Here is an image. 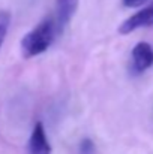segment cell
Wrapping results in <instances>:
<instances>
[{
  "label": "cell",
  "mask_w": 153,
  "mask_h": 154,
  "mask_svg": "<svg viewBox=\"0 0 153 154\" xmlns=\"http://www.w3.org/2000/svg\"><path fill=\"white\" fill-rule=\"evenodd\" d=\"M141 27H153V2L147 8H144V9L138 11L137 14H134L132 17H129L119 27V33L128 35Z\"/></svg>",
  "instance_id": "cell-2"
},
{
  "label": "cell",
  "mask_w": 153,
  "mask_h": 154,
  "mask_svg": "<svg viewBox=\"0 0 153 154\" xmlns=\"http://www.w3.org/2000/svg\"><path fill=\"white\" fill-rule=\"evenodd\" d=\"M29 153L30 154H51V145L47 139L44 124L38 121L32 130L29 139Z\"/></svg>",
  "instance_id": "cell-4"
},
{
  "label": "cell",
  "mask_w": 153,
  "mask_h": 154,
  "mask_svg": "<svg viewBox=\"0 0 153 154\" xmlns=\"http://www.w3.org/2000/svg\"><path fill=\"white\" fill-rule=\"evenodd\" d=\"M153 64V48L147 42H140L132 50V67L135 72H144Z\"/></svg>",
  "instance_id": "cell-3"
},
{
  "label": "cell",
  "mask_w": 153,
  "mask_h": 154,
  "mask_svg": "<svg viewBox=\"0 0 153 154\" xmlns=\"http://www.w3.org/2000/svg\"><path fill=\"white\" fill-rule=\"evenodd\" d=\"M57 5V17L56 23L59 30H62L74 17L77 8H78V0H56Z\"/></svg>",
  "instance_id": "cell-5"
},
{
  "label": "cell",
  "mask_w": 153,
  "mask_h": 154,
  "mask_svg": "<svg viewBox=\"0 0 153 154\" xmlns=\"http://www.w3.org/2000/svg\"><path fill=\"white\" fill-rule=\"evenodd\" d=\"M80 154H95V144L92 142V139L84 138L80 142Z\"/></svg>",
  "instance_id": "cell-7"
},
{
  "label": "cell",
  "mask_w": 153,
  "mask_h": 154,
  "mask_svg": "<svg viewBox=\"0 0 153 154\" xmlns=\"http://www.w3.org/2000/svg\"><path fill=\"white\" fill-rule=\"evenodd\" d=\"M59 27L56 20L47 18L42 23H39L33 30H30L21 41V52L26 58L36 57L42 52H45L54 41V36L57 33Z\"/></svg>",
  "instance_id": "cell-1"
},
{
  "label": "cell",
  "mask_w": 153,
  "mask_h": 154,
  "mask_svg": "<svg viewBox=\"0 0 153 154\" xmlns=\"http://www.w3.org/2000/svg\"><path fill=\"white\" fill-rule=\"evenodd\" d=\"M9 26H11V12L5 11V9H0V48H2V45L5 42V38L8 35Z\"/></svg>",
  "instance_id": "cell-6"
},
{
  "label": "cell",
  "mask_w": 153,
  "mask_h": 154,
  "mask_svg": "<svg viewBox=\"0 0 153 154\" xmlns=\"http://www.w3.org/2000/svg\"><path fill=\"white\" fill-rule=\"evenodd\" d=\"M122 2L126 8H138V6H143L147 0H122Z\"/></svg>",
  "instance_id": "cell-8"
}]
</instances>
